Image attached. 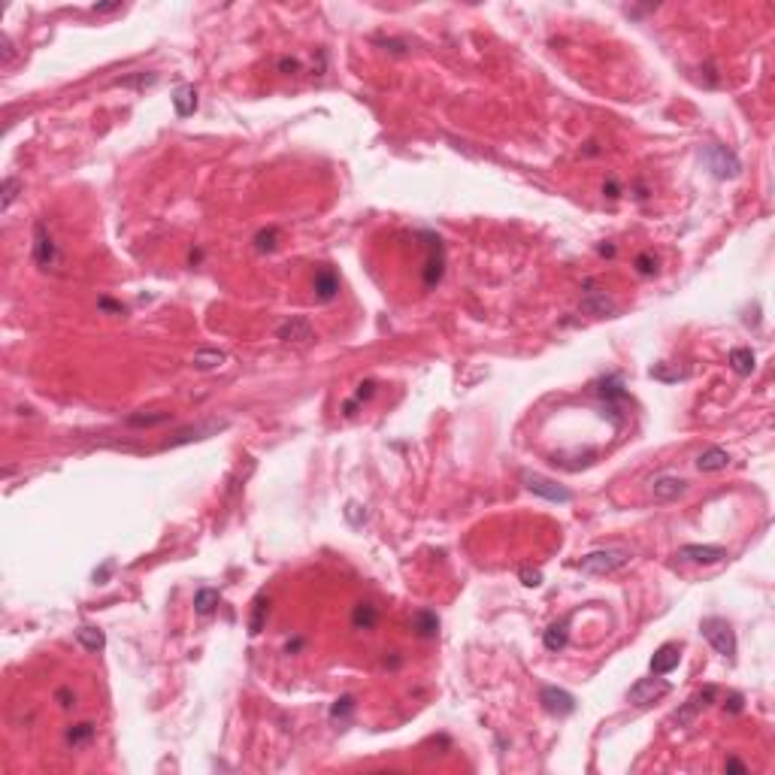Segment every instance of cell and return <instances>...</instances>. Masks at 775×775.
<instances>
[{"instance_id":"19","label":"cell","mask_w":775,"mask_h":775,"mask_svg":"<svg viewBox=\"0 0 775 775\" xmlns=\"http://www.w3.org/2000/svg\"><path fill=\"white\" fill-rule=\"evenodd\" d=\"M173 109L179 118H188L197 113V88L194 85H179L173 92Z\"/></svg>"},{"instance_id":"23","label":"cell","mask_w":775,"mask_h":775,"mask_svg":"<svg viewBox=\"0 0 775 775\" xmlns=\"http://www.w3.org/2000/svg\"><path fill=\"white\" fill-rule=\"evenodd\" d=\"M351 624H355V630H372L379 624V609L372 603H358L351 612Z\"/></svg>"},{"instance_id":"4","label":"cell","mask_w":775,"mask_h":775,"mask_svg":"<svg viewBox=\"0 0 775 775\" xmlns=\"http://www.w3.org/2000/svg\"><path fill=\"white\" fill-rule=\"evenodd\" d=\"M521 481H524V488L530 491V494H536V497L548 500V503H569L572 500L569 488L557 485V481L548 479V476H539V472H521Z\"/></svg>"},{"instance_id":"27","label":"cell","mask_w":775,"mask_h":775,"mask_svg":"<svg viewBox=\"0 0 775 775\" xmlns=\"http://www.w3.org/2000/svg\"><path fill=\"white\" fill-rule=\"evenodd\" d=\"M94 733L97 727L92 721H82V724H73V727L67 730V745H73V748H79V745H88L94 739Z\"/></svg>"},{"instance_id":"39","label":"cell","mask_w":775,"mask_h":775,"mask_svg":"<svg viewBox=\"0 0 775 775\" xmlns=\"http://www.w3.org/2000/svg\"><path fill=\"white\" fill-rule=\"evenodd\" d=\"M521 581H524L527 588H539L542 585V572L539 569H521Z\"/></svg>"},{"instance_id":"21","label":"cell","mask_w":775,"mask_h":775,"mask_svg":"<svg viewBox=\"0 0 775 775\" xmlns=\"http://www.w3.org/2000/svg\"><path fill=\"white\" fill-rule=\"evenodd\" d=\"M76 642H79V645H82L85 651H103V648H106V633L100 630V627H92V624H85V627L76 630Z\"/></svg>"},{"instance_id":"8","label":"cell","mask_w":775,"mask_h":775,"mask_svg":"<svg viewBox=\"0 0 775 775\" xmlns=\"http://www.w3.org/2000/svg\"><path fill=\"white\" fill-rule=\"evenodd\" d=\"M714 700H718V688H714V684H706V688L697 691V693H693V697H691L688 702H684V706H681L676 714H672V724H679V727H688V724H691L693 718H697V714H700L702 709H706V706H712Z\"/></svg>"},{"instance_id":"33","label":"cell","mask_w":775,"mask_h":775,"mask_svg":"<svg viewBox=\"0 0 775 775\" xmlns=\"http://www.w3.org/2000/svg\"><path fill=\"white\" fill-rule=\"evenodd\" d=\"M648 376L657 379V382H679V379L688 376V372H681V370H667V364H654V367L648 370Z\"/></svg>"},{"instance_id":"7","label":"cell","mask_w":775,"mask_h":775,"mask_svg":"<svg viewBox=\"0 0 775 775\" xmlns=\"http://www.w3.org/2000/svg\"><path fill=\"white\" fill-rule=\"evenodd\" d=\"M539 702H542V709L548 714H555V718H567V714L576 712V697L563 688H555V684H546V688L539 691Z\"/></svg>"},{"instance_id":"30","label":"cell","mask_w":775,"mask_h":775,"mask_svg":"<svg viewBox=\"0 0 775 775\" xmlns=\"http://www.w3.org/2000/svg\"><path fill=\"white\" fill-rule=\"evenodd\" d=\"M155 82H158V73H134V76L115 79V85H122V88H149Z\"/></svg>"},{"instance_id":"20","label":"cell","mask_w":775,"mask_h":775,"mask_svg":"<svg viewBox=\"0 0 775 775\" xmlns=\"http://www.w3.org/2000/svg\"><path fill=\"white\" fill-rule=\"evenodd\" d=\"M727 464H730V455L724 448H706L697 458V470L700 472H721V470H727Z\"/></svg>"},{"instance_id":"16","label":"cell","mask_w":775,"mask_h":775,"mask_svg":"<svg viewBox=\"0 0 775 775\" xmlns=\"http://www.w3.org/2000/svg\"><path fill=\"white\" fill-rule=\"evenodd\" d=\"M569 621H572V615L560 618L555 624H548V630L542 633V642H546L548 651H563V648H567V642H569Z\"/></svg>"},{"instance_id":"45","label":"cell","mask_w":775,"mask_h":775,"mask_svg":"<svg viewBox=\"0 0 775 775\" xmlns=\"http://www.w3.org/2000/svg\"><path fill=\"white\" fill-rule=\"evenodd\" d=\"M97 306H100V309H106V312H122V315H125V306H122V303H113V300H106V297L100 300Z\"/></svg>"},{"instance_id":"3","label":"cell","mask_w":775,"mask_h":775,"mask_svg":"<svg viewBox=\"0 0 775 775\" xmlns=\"http://www.w3.org/2000/svg\"><path fill=\"white\" fill-rule=\"evenodd\" d=\"M700 633L706 636V642L721 654V657H733V654H736V633H733L727 618H721V615L702 618Z\"/></svg>"},{"instance_id":"1","label":"cell","mask_w":775,"mask_h":775,"mask_svg":"<svg viewBox=\"0 0 775 775\" xmlns=\"http://www.w3.org/2000/svg\"><path fill=\"white\" fill-rule=\"evenodd\" d=\"M630 551L624 548H600V551H591V555L581 557L576 567L581 572H591V576H609V572H618L630 563Z\"/></svg>"},{"instance_id":"35","label":"cell","mask_w":775,"mask_h":775,"mask_svg":"<svg viewBox=\"0 0 775 775\" xmlns=\"http://www.w3.org/2000/svg\"><path fill=\"white\" fill-rule=\"evenodd\" d=\"M276 239H279V230H276V227L260 230V234L255 237V248H258V251H273V248H276Z\"/></svg>"},{"instance_id":"9","label":"cell","mask_w":775,"mask_h":775,"mask_svg":"<svg viewBox=\"0 0 775 775\" xmlns=\"http://www.w3.org/2000/svg\"><path fill=\"white\" fill-rule=\"evenodd\" d=\"M34 260L43 270H52L58 264V246H55V239L46 230L43 221H37L34 225Z\"/></svg>"},{"instance_id":"28","label":"cell","mask_w":775,"mask_h":775,"mask_svg":"<svg viewBox=\"0 0 775 775\" xmlns=\"http://www.w3.org/2000/svg\"><path fill=\"white\" fill-rule=\"evenodd\" d=\"M597 394L603 400H612V403H618V400H627V391L621 388V382L615 376H606V379H600L597 382Z\"/></svg>"},{"instance_id":"38","label":"cell","mask_w":775,"mask_h":775,"mask_svg":"<svg viewBox=\"0 0 775 775\" xmlns=\"http://www.w3.org/2000/svg\"><path fill=\"white\" fill-rule=\"evenodd\" d=\"M372 394H376V382H360L358 385V391H355V403H360V400H370Z\"/></svg>"},{"instance_id":"24","label":"cell","mask_w":775,"mask_h":775,"mask_svg":"<svg viewBox=\"0 0 775 775\" xmlns=\"http://www.w3.org/2000/svg\"><path fill=\"white\" fill-rule=\"evenodd\" d=\"M727 360H730L733 372H739V376H751L754 367H757V358H754L751 348H733Z\"/></svg>"},{"instance_id":"26","label":"cell","mask_w":775,"mask_h":775,"mask_svg":"<svg viewBox=\"0 0 775 775\" xmlns=\"http://www.w3.org/2000/svg\"><path fill=\"white\" fill-rule=\"evenodd\" d=\"M267 612H270V600L264 597V593H258V597H255V609H251V618H248V633H251V636H258V633L264 630Z\"/></svg>"},{"instance_id":"41","label":"cell","mask_w":775,"mask_h":775,"mask_svg":"<svg viewBox=\"0 0 775 775\" xmlns=\"http://www.w3.org/2000/svg\"><path fill=\"white\" fill-rule=\"evenodd\" d=\"M724 709H727L730 714H739L745 709V700H742V693H730V700L724 702Z\"/></svg>"},{"instance_id":"18","label":"cell","mask_w":775,"mask_h":775,"mask_svg":"<svg viewBox=\"0 0 775 775\" xmlns=\"http://www.w3.org/2000/svg\"><path fill=\"white\" fill-rule=\"evenodd\" d=\"M581 312H588V315H615L618 306L612 303L603 291H588V294L581 297Z\"/></svg>"},{"instance_id":"5","label":"cell","mask_w":775,"mask_h":775,"mask_svg":"<svg viewBox=\"0 0 775 775\" xmlns=\"http://www.w3.org/2000/svg\"><path fill=\"white\" fill-rule=\"evenodd\" d=\"M276 336L282 342H291V346H309L315 339V327L306 315H291L276 327Z\"/></svg>"},{"instance_id":"43","label":"cell","mask_w":775,"mask_h":775,"mask_svg":"<svg viewBox=\"0 0 775 775\" xmlns=\"http://www.w3.org/2000/svg\"><path fill=\"white\" fill-rule=\"evenodd\" d=\"M279 70H282V73H297V70H300V61H297V58H282V61H279Z\"/></svg>"},{"instance_id":"2","label":"cell","mask_w":775,"mask_h":775,"mask_svg":"<svg viewBox=\"0 0 775 775\" xmlns=\"http://www.w3.org/2000/svg\"><path fill=\"white\" fill-rule=\"evenodd\" d=\"M702 160H706L709 173L714 179H736L742 173V160L733 149L721 146V143H709L702 146Z\"/></svg>"},{"instance_id":"11","label":"cell","mask_w":775,"mask_h":775,"mask_svg":"<svg viewBox=\"0 0 775 775\" xmlns=\"http://www.w3.org/2000/svg\"><path fill=\"white\" fill-rule=\"evenodd\" d=\"M684 491H688V481L679 479V476H657V479H651V497L657 500V503L679 500Z\"/></svg>"},{"instance_id":"22","label":"cell","mask_w":775,"mask_h":775,"mask_svg":"<svg viewBox=\"0 0 775 775\" xmlns=\"http://www.w3.org/2000/svg\"><path fill=\"white\" fill-rule=\"evenodd\" d=\"M225 360H227V355L221 348H200L194 355V360H191V367L200 370V372H209V370H218Z\"/></svg>"},{"instance_id":"31","label":"cell","mask_w":775,"mask_h":775,"mask_svg":"<svg viewBox=\"0 0 775 775\" xmlns=\"http://www.w3.org/2000/svg\"><path fill=\"white\" fill-rule=\"evenodd\" d=\"M170 421V412H158V415H130L127 418V424L130 427H158V424H167Z\"/></svg>"},{"instance_id":"47","label":"cell","mask_w":775,"mask_h":775,"mask_svg":"<svg viewBox=\"0 0 775 775\" xmlns=\"http://www.w3.org/2000/svg\"><path fill=\"white\" fill-rule=\"evenodd\" d=\"M597 251H600V255H609V258H612V255H615V246H612V243H609V246L603 243V246H597Z\"/></svg>"},{"instance_id":"40","label":"cell","mask_w":775,"mask_h":775,"mask_svg":"<svg viewBox=\"0 0 775 775\" xmlns=\"http://www.w3.org/2000/svg\"><path fill=\"white\" fill-rule=\"evenodd\" d=\"M0 46H4V52H0V61H4V64H9V61H13V58H15L13 39H9V37L4 34V37H0Z\"/></svg>"},{"instance_id":"17","label":"cell","mask_w":775,"mask_h":775,"mask_svg":"<svg viewBox=\"0 0 775 775\" xmlns=\"http://www.w3.org/2000/svg\"><path fill=\"white\" fill-rule=\"evenodd\" d=\"M412 630H415V636H421V639H436L439 615L434 609H418L415 615H412Z\"/></svg>"},{"instance_id":"12","label":"cell","mask_w":775,"mask_h":775,"mask_svg":"<svg viewBox=\"0 0 775 775\" xmlns=\"http://www.w3.org/2000/svg\"><path fill=\"white\" fill-rule=\"evenodd\" d=\"M679 557L688 563H702V567H712V563H721L727 557V548L721 546H681Z\"/></svg>"},{"instance_id":"36","label":"cell","mask_w":775,"mask_h":775,"mask_svg":"<svg viewBox=\"0 0 775 775\" xmlns=\"http://www.w3.org/2000/svg\"><path fill=\"white\" fill-rule=\"evenodd\" d=\"M346 518L351 521V524H364V521H367V506H360V503H348V506H346Z\"/></svg>"},{"instance_id":"32","label":"cell","mask_w":775,"mask_h":775,"mask_svg":"<svg viewBox=\"0 0 775 775\" xmlns=\"http://www.w3.org/2000/svg\"><path fill=\"white\" fill-rule=\"evenodd\" d=\"M351 712H355V697L351 693H346V697H339L334 706H330V718H351Z\"/></svg>"},{"instance_id":"25","label":"cell","mask_w":775,"mask_h":775,"mask_svg":"<svg viewBox=\"0 0 775 775\" xmlns=\"http://www.w3.org/2000/svg\"><path fill=\"white\" fill-rule=\"evenodd\" d=\"M218 603H221V593L215 588H200L194 593V609H197V615H213V612L218 609Z\"/></svg>"},{"instance_id":"15","label":"cell","mask_w":775,"mask_h":775,"mask_svg":"<svg viewBox=\"0 0 775 775\" xmlns=\"http://www.w3.org/2000/svg\"><path fill=\"white\" fill-rule=\"evenodd\" d=\"M679 660H681V648L676 645V642H663L651 657V672L654 676H667V672H672L679 667Z\"/></svg>"},{"instance_id":"13","label":"cell","mask_w":775,"mask_h":775,"mask_svg":"<svg viewBox=\"0 0 775 775\" xmlns=\"http://www.w3.org/2000/svg\"><path fill=\"white\" fill-rule=\"evenodd\" d=\"M442 273H446V255H442L439 237H430V255H427V260H424V285H427V288L439 285Z\"/></svg>"},{"instance_id":"6","label":"cell","mask_w":775,"mask_h":775,"mask_svg":"<svg viewBox=\"0 0 775 775\" xmlns=\"http://www.w3.org/2000/svg\"><path fill=\"white\" fill-rule=\"evenodd\" d=\"M227 430V421H206V424H194V427H182L179 434H173L170 439H164L160 448H179V446H188V442H200V439H209Z\"/></svg>"},{"instance_id":"34","label":"cell","mask_w":775,"mask_h":775,"mask_svg":"<svg viewBox=\"0 0 775 775\" xmlns=\"http://www.w3.org/2000/svg\"><path fill=\"white\" fill-rule=\"evenodd\" d=\"M636 273L639 276H654V273H657V258H654L651 251H642V255H636Z\"/></svg>"},{"instance_id":"42","label":"cell","mask_w":775,"mask_h":775,"mask_svg":"<svg viewBox=\"0 0 775 775\" xmlns=\"http://www.w3.org/2000/svg\"><path fill=\"white\" fill-rule=\"evenodd\" d=\"M724 772H748V767H745L739 757H727L724 760Z\"/></svg>"},{"instance_id":"44","label":"cell","mask_w":775,"mask_h":775,"mask_svg":"<svg viewBox=\"0 0 775 775\" xmlns=\"http://www.w3.org/2000/svg\"><path fill=\"white\" fill-rule=\"evenodd\" d=\"M603 194H606V197H612V200H615V197H621V188H618V182H615V179H609V182L603 185Z\"/></svg>"},{"instance_id":"14","label":"cell","mask_w":775,"mask_h":775,"mask_svg":"<svg viewBox=\"0 0 775 775\" xmlns=\"http://www.w3.org/2000/svg\"><path fill=\"white\" fill-rule=\"evenodd\" d=\"M312 291H315V300L330 303V300H336V294H339V276L330 267H321L315 279H312Z\"/></svg>"},{"instance_id":"46","label":"cell","mask_w":775,"mask_h":775,"mask_svg":"<svg viewBox=\"0 0 775 775\" xmlns=\"http://www.w3.org/2000/svg\"><path fill=\"white\" fill-rule=\"evenodd\" d=\"M94 13H118L122 9V4H100V6H92Z\"/></svg>"},{"instance_id":"29","label":"cell","mask_w":775,"mask_h":775,"mask_svg":"<svg viewBox=\"0 0 775 775\" xmlns=\"http://www.w3.org/2000/svg\"><path fill=\"white\" fill-rule=\"evenodd\" d=\"M22 188L25 185H22V179H18V176H6L4 179V185H0V206H4V213L15 203V197L22 194Z\"/></svg>"},{"instance_id":"10","label":"cell","mask_w":775,"mask_h":775,"mask_svg":"<svg viewBox=\"0 0 775 775\" xmlns=\"http://www.w3.org/2000/svg\"><path fill=\"white\" fill-rule=\"evenodd\" d=\"M663 693H669V681H663V679H639L630 688V702H633V706H651V702L660 700Z\"/></svg>"},{"instance_id":"37","label":"cell","mask_w":775,"mask_h":775,"mask_svg":"<svg viewBox=\"0 0 775 775\" xmlns=\"http://www.w3.org/2000/svg\"><path fill=\"white\" fill-rule=\"evenodd\" d=\"M55 700H58V706H61V709H73L76 706V693L70 691V688H58L55 691Z\"/></svg>"}]
</instances>
